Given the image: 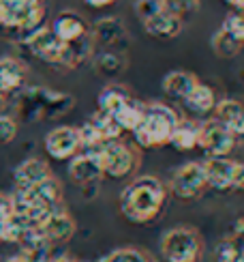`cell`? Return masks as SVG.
<instances>
[{"label":"cell","mask_w":244,"mask_h":262,"mask_svg":"<svg viewBox=\"0 0 244 262\" xmlns=\"http://www.w3.org/2000/svg\"><path fill=\"white\" fill-rule=\"evenodd\" d=\"M50 262H86V260H80V258L69 256V254H62V256H52Z\"/></svg>","instance_id":"cell-36"},{"label":"cell","mask_w":244,"mask_h":262,"mask_svg":"<svg viewBox=\"0 0 244 262\" xmlns=\"http://www.w3.org/2000/svg\"><path fill=\"white\" fill-rule=\"evenodd\" d=\"M11 206H13V213L24 217L30 226H39L50 213H54L56 209H62V185L50 177L43 183L35 185V187L28 189H17L11 195Z\"/></svg>","instance_id":"cell-2"},{"label":"cell","mask_w":244,"mask_h":262,"mask_svg":"<svg viewBox=\"0 0 244 262\" xmlns=\"http://www.w3.org/2000/svg\"><path fill=\"white\" fill-rule=\"evenodd\" d=\"M167 185L154 174L133 179L125 189L120 191V213L125 220L137 226L152 224L163 213L167 202Z\"/></svg>","instance_id":"cell-1"},{"label":"cell","mask_w":244,"mask_h":262,"mask_svg":"<svg viewBox=\"0 0 244 262\" xmlns=\"http://www.w3.org/2000/svg\"><path fill=\"white\" fill-rule=\"evenodd\" d=\"M5 262H24V260H21V258H19V254H17V256H13V258H9V260H5Z\"/></svg>","instance_id":"cell-39"},{"label":"cell","mask_w":244,"mask_h":262,"mask_svg":"<svg viewBox=\"0 0 244 262\" xmlns=\"http://www.w3.org/2000/svg\"><path fill=\"white\" fill-rule=\"evenodd\" d=\"M5 103H7V93L0 91V110H3V107H5Z\"/></svg>","instance_id":"cell-38"},{"label":"cell","mask_w":244,"mask_h":262,"mask_svg":"<svg viewBox=\"0 0 244 262\" xmlns=\"http://www.w3.org/2000/svg\"><path fill=\"white\" fill-rule=\"evenodd\" d=\"M238 138L216 118L199 123V140L197 146L202 148L208 157H229L236 148Z\"/></svg>","instance_id":"cell-8"},{"label":"cell","mask_w":244,"mask_h":262,"mask_svg":"<svg viewBox=\"0 0 244 262\" xmlns=\"http://www.w3.org/2000/svg\"><path fill=\"white\" fill-rule=\"evenodd\" d=\"M159 3H161L163 11H167V13H172L184 21L188 15H193L195 11H199L202 0H159Z\"/></svg>","instance_id":"cell-30"},{"label":"cell","mask_w":244,"mask_h":262,"mask_svg":"<svg viewBox=\"0 0 244 262\" xmlns=\"http://www.w3.org/2000/svg\"><path fill=\"white\" fill-rule=\"evenodd\" d=\"M90 37L94 50H122L127 52L129 32L118 17H103L94 26H90Z\"/></svg>","instance_id":"cell-9"},{"label":"cell","mask_w":244,"mask_h":262,"mask_svg":"<svg viewBox=\"0 0 244 262\" xmlns=\"http://www.w3.org/2000/svg\"><path fill=\"white\" fill-rule=\"evenodd\" d=\"M26 82V67L24 62L13 58V56H3L0 58V91L3 93H13L21 89Z\"/></svg>","instance_id":"cell-22"},{"label":"cell","mask_w":244,"mask_h":262,"mask_svg":"<svg viewBox=\"0 0 244 262\" xmlns=\"http://www.w3.org/2000/svg\"><path fill=\"white\" fill-rule=\"evenodd\" d=\"M69 179L80 187H88L103 179L101 161L92 148H82L75 157L69 159Z\"/></svg>","instance_id":"cell-12"},{"label":"cell","mask_w":244,"mask_h":262,"mask_svg":"<svg viewBox=\"0 0 244 262\" xmlns=\"http://www.w3.org/2000/svg\"><path fill=\"white\" fill-rule=\"evenodd\" d=\"M92 60H94L96 71L112 80H116L129 67V56L122 50H94Z\"/></svg>","instance_id":"cell-20"},{"label":"cell","mask_w":244,"mask_h":262,"mask_svg":"<svg viewBox=\"0 0 244 262\" xmlns=\"http://www.w3.org/2000/svg\"><path fill=\"white\" fill-rule=\"evenodd\" d=\"M227 7H231L234 11H244V0H223Z\"/></svg>","instance_id":"cell-37"},{"label":"cell","mask_w":244,"mask_h":262,"mask_svg":"<svg viewBox=\"0 0 244 262\" xmlns=\"http://www.w3.org/2000/svg\"><path fill=\"white\" fill-rule=\"evenodd\" d=\"M26 46L37 58L45 60L50 64H60L62 67L66 43H62L56 35H54L50 26H39L37 30H32L30 35H26Z\"/></svg>","instance_id":"cell-10"},{"label":"cell","mask_w":244,"mask_h":262,"mask_svg":"<svg viewBox=\"0 0 244 262\" xmlns=\"http://www.w3.org/2000/svg\"><path fill=\"white\" fill-rule=\"evenodd\" d=\"M19 245H21L19 258L24 262H50L52 260V245L39 234L37 228L21 238Z\"/></svg>","instance_id":"cell-23"},{"label":"cell","mask_w":244,"mask_h":262,"mask_svg":"<svg viewBox=\"0 0 244 262\" xmlns=\"http://www.w3.org/2000/svg\"><path fill=\"white\" fill-rule=\"evenodd\" d=\"M231 191H244V161L236 163V174H234V187Z\"/></svg>","instance_id":"cell-34"},{"label":"cell","mask_w":244,"mask_h":262,"mask_svg":"<svg viewBox=\"0 0 244 262\" xmlns=\"http://www.w3.org/2000/svg\"><path fill=\"white\" fill-rule=\"evenodd\" d=\"M167 189L182 202L197 200L208 189L204 161H186L178 170H174Z\"/></svg>","instance_id":"cell-7"},{"label":"cell","mask_w":244,"mask_h":262,"mask_svg":"<svg viewBox=\"0 0 244 262\" xmlns=\"http://www.w3.org/2000/svg\"><path fill=\"white\" fill-rule=\"evenodd\" d=\"M216 101H218V99H216L214 91L210 89L208 84L197 82V86H195L191 93H188V97H186L182 103H184L193 114H210V112L214 110Z\"/></svg>","instance_id":"cell-26"},{"label":"cell","mask_w":244,"mask_h":262,"mask_svg":"<svg viewBox=\"0 0 244 262\" xmlns=\"http://www.w3.org/2000/svg\"><path fill=\"white\" fill-rule=\"evenodd\" d=\"M182 24H184L182 19H178L176 15L167 13V11H163V9H159L157 13H152L150 17L141 21L143 30H146L150 37L161 39V41L176 39L182 32Z\"/></svg>","instance_id":"cell-16"},{"label":"cell","mask_w":244,"mask_h":262,"mask_svg":"<svg viewBox=\"0 0 244 262\" xmlns=\"http://www.w3.org/2000/svg\"><path fill=\"white\" fill-rule=\"evenodd\" d=\"M45 0H0V28L30 35L45 19Z\"/></svg>","instance_id":"cell-6"},{"label":"cell","mask_w":244,"mask_h":262,"mask_svg":"<svg viewBox=\"0 0 244 262\" xmlns=\"http://www.w3.org/2000/svg\"><path fill=\"white\" fill-rule=\"evenodd\" d=\"M92 150L96 152L99 161H101L103 177H109V179H118V181L129 179L137 172L141 163V152L122 138L107 140L103 144L94 146Z\"/></svg>","instance_id":"cell-5"},{"label":"cell","mask_w":244,"mask_h":262,"mask_svg":"<svg viewBox=\"0 0 244 262\" xmlns=\"http://www.w3.org/2000/svg\"><path fill=\"white\" fill-rule=\"evenodd\" d=\"M50 28L62 43H73V41L84 39L86 35H90V24L86 21L84 15L75 13V11H62V13H58L54 17Z\"/></svg>","instance_id":"cell-14"},{"label":"cell","mask_w":244,"mask_h":262,"mask_svg":"<svg viewBox=\"0 0 244 262\" xmlns=\"http://www.w3.org/2000/svg\"><path fill=\"white\" fill-rule=\"evenodd\" d=\"M216 262H244V222L231 234L223 236L216 245Z\"/></svg>","instance_id":"cell-21"},{"label":"cell","mask_w":244,"mask_h":262,"mask_svg":"<svg viewBox=\"0 0 244 262\" xmlns=\"http://www.w3.org/2000/svg\"><path fill=\"white\" fill-rule=\"evenodd\" d=\"M236 163L238 161L229 157H210L208 161H204L208 187L214 191H231V187H234Z\"/></svg>","instance_id":"cell-15"},{"label":"cell","mask_w":244,"mask_h":262,"mask_svg":"<svg viewBox=\"0 0 244 262\" xmlns=\"http://www.w3.org/2000/svg\"><path fill=\"white\" fill-rule=\"evenodd\" d=\"M45 150L50 157L58 159V161L75 157L77 152L82 150V140H80L77 127H71V125L54 127L45 136Z\"/></svg>","instance_id":"cell-11"},{"label":"cell","mask_w":244,"mask_h":262,"mask_svg":"<svg viewBox=\"0 0 244 262\" xmlns=\"http://www.w3.org/2000/svg\"><path fill=\"white\" fill-rule=\"evenodd\" d=\"M37 230L54 247V245L71 241L75 230H77V226H75V220L69 215V211L62 206V209H56L54 213H50L45 220L37 226Z\"/></svg>","instance_id":"cell-13"},{"label":"cell","mask_w":244,"mask_h":262,"mask_svg":"<svg viewBox=\"0 0 244 262\" xmlns=\"http://www.w3.org/2000/svg\"><path fill=\"white\" fill-rule=\"evenodd\" d=\"M99 262H157V260L139 247H118L105 254Z\"/></svg>","instance_id":"cell-29"},{"label":"cell","mask_w":244,"mask_h":262,"mask_svg":"<svg viewBox=\"0 0 244 262\" xmlns=\"http://www.w3.org/2000/svg\"><path fill=\"white\" fill-rule=\"evenodd\" d=\"M212 112L236 138H244V103L240 99H221Z\"/></svg>","instance_id":"cell-18"},{"label":"cell","mask_w":244,"mask_h":262,"mask_svg":"<svg viewBox=\"0 0 244 262\" xmlns=\"http://www.w3.org/2000/svg\"><path fill=\"white\" fill-rule=\"evenodd\" d=\"M159 249L165 262H202L206 243L202 232L193 226H174L161 236Z\"/></svg>","instance_id":"cell-4"},{"label":"cell","mask_w":244,"mask_h":262,"mask_svg":"<svg viewBox=\"0 0 244 262\" xmlns=\"http://www.w3.org/2000/svg\"><path fill=\"white\" fill-rule=\"evenodd\" d=\"M17 136V123L15 118H11L7 114H0V144H9Z\"/></svg>","instance_id":"cell-32"},{"label":"cell","mask_w":244,"mask_h":262,"mask_svg":"<svg viewBox=\"0 0 244 262\" xmlns=\"http://www.w3.org/2000/svg\"><path fill=\"white\" fill-rule=\"evenodd\" d=\"M212 50L221 58H234V56L240 54L242 43L236 37H231L225 28H218L212 35Z\"/></svg>","instance_id":"cell-28"},{"label":"cell","mask_w":244,"mask_h":262,"mask_svg":"<svg viewBox=\"0 0 244 262\" xmlns=\"http://www.w3.org/2000/svg\"><path fill=\"white\" fill-rule=\"evenodd\" d=\"M197 140H199V123L191 121V118H180L178 125L174 129V134H172L169 144L176 150L186 152V150L197 148Z\"/></svg>","instance_id":"cell-25"},{"label":"cell","mask_w":244,"mask_h":262,"mask_svg":"<svg viewBox=\"0 0 244 262\" xmlns=\"http://www.w3.org/2000/svg\"><path fill=\"white\" fill-rule=\"evenodd\" d=\"M178 121H180V114L176 112L174 107L159 103V101L143 103L141 123L133 131V136H135L137 144L141 148L165 146V144H169L172 134H174L176 125H178Z\"/></svg>","instance_id":"cell-3"},{"label":"cell","mask_w":244,"mask_h":262,"mask_svg":"<svg viewBox=\"0 0 244 262\" xmlns=\"http://www.w3.org/2000/svg\"><path fill=\"white\" fill-rule=\"evenodd\" d=\"M84 3L92 9H105V7H112L116 0H84Z\"/></svg>","instance_id":"cell-35"},{"label":"cell","mask_w":244,"mask_h":262,"mask_svg":"<svg viewBox=\"0 0 244 262\" xmlns=\"http://www.w3.org/2000/svg\"><path fill=\"white\" fill-rule=\"evenodd\" d=\"M131 97L133 95H131V91L127 89V86H122L120 82H112V84H107L101 93H99V97H96V110L112 116L122 103L131 99Z\"/></svg>","instance_id":"cell-24"},{"label":"cell","mask_w":244,"mask_h":262,"mask_svg":"<svg viewBox=\"0 0 244 262\" xmlns=\"http://www.w3.org/2000/svg\"><path fill=\"white\" fill-rule=\"evenodd\" d=\"M15 185L17 189H28V187H35V185L43 183L45 179L54 177L47 161H43L39 157H30L26 161H21L19 166L15 168Z\"/></svg>","instance_id":"cell-17"},{"label":"cell","mask_w":244,"mask_h":262,"mask_svg":"<svg viewBox=\"0 0 244 262\" xmlns=\"http://www.w3.org/2000/svg\"><path fill=\"white\" fill-rule=\"evenodd\" d=\"M221 28H225L231 37H236L240 43H244V11H231L223 19Z\"/></svg>","instance_id":"cell-31"},{"label":"cell","mask_w":244,"mask_h":262,"mask_svg":"<svg viewBox=\"0 0 244 262\" xmlns=\"http://www.w3.org/2000/svg\"><path fill=\"white\" fill-rule=\"evenodd\" d=\"M159 9H161L159 0H137V3H135V13H137L139 21H143L146 17H150L152 13H157Z\"/></svg>","instance_id":"cell-33"},{"label":"cell","mask_w":244,"mask_h":262,"mask_svg":"<svg viewBox=\"0 0 244 262\" xmlns=\"http://www.w3.org/2000/svg\"><path fill=\"white\" fill-rule=\"evenodd\" d=\"M141 116H143V103L137 101L135 97H131L129 101L122 103L118 110L112 114V118L116 121V125L122 131H135L137 125L141 123Z\"/></svg>","instance_id":"cell-27"},{"label":"cell","mask_w":244,"mask_h":262,"mask_svg":"<svg viewBox=\"0 0 244 262\" xmlns=\"http://www.w3.org/2000/svg\"><path fill=\"white\" fill-rule=\"evenodd\" d=\"M199 78L191 71H184V69H176V71H169L167 75L163 78L161 86H163V93L169 97V99H176V101H184L188 93H191L195 86H197Z\"/></svg>","instance_id":"cell-19"}]
</instances>
